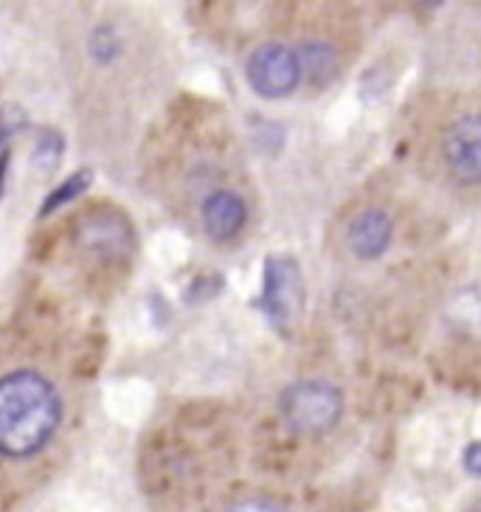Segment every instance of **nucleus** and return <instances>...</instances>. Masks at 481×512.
Returning a JSON list of instances; mask_svg holds the SVG:
<instances>
[{
  "instance_id": "f257e3e1",
  "label": "nucleus",
  "mask_w": 481,
  "mask_h": 512,
  "mask_svg": "<svg viewBox=\"0 0 481 512\" xmlns=\"http://www.w3.org/2000/svg\"><path fill=\"white\" fill-rule=\"evenodd\" d=\"M62 406L46 377L20 369L0 377V456L26 459L57 434Z\"/></svg>"
},
{
  "instance_id": "f03ea898",
  "label": "nucleus",
  "mask_w": 481,
  "mask_h": 512,
  "mask_svg": "<svg viewBox=\"0 0 481 512\" xmlns=\"http://www.w3.org/2000/svg\"><path fill=\"white\" fill-rule=\"evenodd\" d=\"M279 411L290 431L321 437L332 431L344 414V394L330 380H299L279 397Z\"/></svg>"
},
{
  "instance_id": "7ed1b4c3",
  "label": "nucleus",
  "mask_w": 481,
  "mask_h": 512,
  "mask_svg": "<svg viewBox=\"0 0 481 512\" xmlns=\"http://www.w3.org/2000/svg\"><path fill=\"white\" fill-rule=\"evenodd\" d=\"M256 307L279 332H287L304 310V279L293 256H268L265 282Z\"/></svg>"
},
{
  "instance_id": "20e7f679",
  "label": "nucleus",
  "mask_w": 481,
  "mask_h": 512,
  "mask_svg": "<svg viewBox=\"0 0 481 512\" xmlns=\"http://www.w3.org/2000/svg\"><path fill=\"white\" fill-rule=\"evenodd\" d=\"M248 85L265 99H285L299 88L301 71L296 51H290L282 43H268L256 48L251 60L245 65Z\"/></svg>"
},
{
  "instance_id": "39448f33",
  "label": "nucleus",
  "mask_w": 481,
  "mask_h": 512,
  "mask_svg": "<svg viewBox=\"0 0 481 512\" xmlns=\"http://www.w3.org/2000/svg\"><path fill=\"white\" fill-rule=\"evenodd\" d=\"M445 161L462 183L481 178V121L476 113L456 119L445 136Z\"/></svg>"
},
{
  "instance_id": "423d86ee",
  "label": "nucleus",
  "mask_w": 481,
  "mask_h": 512,
  "mask_svg": "<svg viewBox=\"0 0 481 512\" xmlns=\"http://www.w3.org/2000/svg\"><path fill=\"white\" fill-rule=\"evenodd\" d=\"M76 237L79 242L99 256H110V254H124L127 245H130V237L133 231L127 226V220L116 214V211H99V214H88L79 220L76 226Z\"/></svg>"
},
{
  "instance_id": "0eeeda50",
  "label": "nucleus",
  "mask_w": 481,
  "mask_h": 512,
  "mask_svg": "<svg viewBox=\"0 0 481 512\" xmlns=\"http://www.w3.org/2000/svg\"><path fill=\"white\" fill-rule=\"evenodd\" d=\"M391 234V217L383 209H366L352 217V223L346 228V242L349 251L358 259H377L389 251Z\"/></svg>"
},
{
  "instance_id": "6e6552de",
  "label": "nucleus",
  "mask_w": 481,
  "mask_h": 512,
  "mask_svg": "<svg viewBox=\"0 0 481 512\" xmlns=\"http://www.w3.org/2000/svg\"><path fill=\"white\" fill-rule=\"evenodd\" d=\"M245 217H248V211H245L242 197L226 192V189L214 192L203 203V226H206V234L211 240L226 242L237 237L245 226Z\"/></svg>"
},
{
  "instance_id": "1a4fd4ad",
  "label": "nucleus",
  "mask_w": 481,
  "mask_h": 512,
  "mask_svg": "<svg viewBox=\"0 0 481 512\" xmlns=\"http://www.w3.org/2000/svg\"><path fill=\"white\" fill-rule=\"evenodd\" d=\"M296 57H299V71H307L310 82H316V85H330L332 76L338 71L335 51L324 43H307Z\"/></svg>"
},
{
  "instance_id": "9d476101",
  "label": "nucleus",
  "mask_w": 481,
  "mask_h": 512,
  "mask_svg": "<svg viewBox=\"0 0 481 512\" xmlns=\"http://www.w3.org/2000/svg\"><path fill=\"white\" fill-rule=\"evenodd\" d=\"M93 183V172L91 169H76L74 175H68L60 186H54L51 192L43 200V206H40V217H48V214H54V211H60L62 206H68L71 200L82 195V192H88Z\"/></svg>"
},
{
  "instance_id": "9b49d317",
  "label": "nucleus",
  "mask_w": 481,
  "mask_h": 512,
  "mask_svg": "<svg viewBox=\"0 0 481 512\" xmlns=\"http://www.w3.org/2000/svg\"><path fill=\"white\" fill-rule=\"evenodd\" d=\"M88 51H91L93 60L102 62V65L116 60L121 51V40L119 34H116V29H113V26H99V29H93L91 40H88Z\"/></svg>"
},
{
  "instance_id": "f8f14e48",
  "label": "nucleus",
  "mask_w": 481,
  "mask_h": 512,
  "mask_svg": "<svg viewBox=\"0 0 481 512\" xmlns=\"http://www.w3.org/2000/svg\"><path fill=\"white\" fill-rule=\"evenodd\" d=\"M62 158V136L57 130H40L34 147V164L40 169H54Z\"/></svg>"
},
{
  "instance_id": "ddd939ff",
  "label": "nucleus",
  "mask_w": 481,
  "mask_h": 512,
  "mask_svg": "<svg viewBox=\"0 0 481 512\" xmlns=\"http://www.w3.org/2000/svg\"><path fill=\"white\" fill-rule=\"evenodd\" d=\"M223 290V276H197L195 282H189L183 299L189 304H203L209 302L211 296H217Z\"/></svg>"
},
{
  "instance_id": "4468645a",
  "label": "nucleus",
  "mask_w": 481,
  "mask_h": 512,
  "mask_svg": "<svg viewBox=\"0 0 481 512\" xmlns=\"http://www.w3.org/2000/svg\"><path fill=\"white\" fill-rule=\"evenodd\" d=\"M228 512H282L279 507H273V504H268V501H256V498H251V501H240V504H234Z\"/></svg>"
},
{
  "instance_id": "2eb2a0df",
  "label": "nucleus",
  "mask_w": 481,
  "mask_h": 512,
  "mask_svg": "<svg viewBox=\"0 0 481 512\" xmlns=\"http://www.w3.org/2000/svg\"><path fill=\"white\" fill-rule=\"evenodd\" d=\"M479 453H481L479 442H470V445H467V451H465V467H467V473H470V476H479V473H481Z\"/></svg>"
},
{
  "instance_id": "dca6fc26",
  "label": "nucleus",
  "mask_w": 481,
  "mask_h": 512,
  "mask_svg": "<svg viewBox=\"0 0 481 512\" xmlns=\"http://www.w3.org/2000/svg\"><path fill=\"white\" fill-rule=\"evenodd\" d=\"M6 166H9V152H0V192H3V183H6Z\"/></svg>"
}]
</instances>
